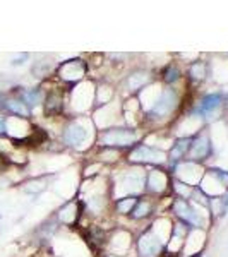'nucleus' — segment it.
<instances>
[{
  "instance_id": "f257e3e1",
  "label": "nucleus",
  "mask_w": 228,
  "mask_h": 257,
  "mask_svg": "<svg viewBox=\"0 0 228 257\" xmlns=\"http://www.w3.org/2000/svg\"><path fill=\"white\" fill-rule=\"evenodd\" d=\"M93 126L94 122L91 118L78 117L70 120L62 132V140L66 146L74 148V150H86L93 139Z\"/></svg>"
},
{
  "instance_id": "f03ea898",
  "label": "nucleus",
  "mask_w": 228,
  "mask_h": 257,
  "mask_svg": "<svg viewBox=\"0 0 228 257\" xmlns=\"http://www.w3.org/2000/svg\"><path fill=\"white\" fill-rule=\"evenodd\" d=\"M139 140V136L136 128L130 127H110L103 128L98 134L100 146L108 150H117V148H130L136 146Z\"/></svg>"
},
{
  "instance_id": "7ed1b4c3",
  "label": "nucleus",
  "mask_w": 228,
  "mask_h": 257,
  "mask_svg": "<svg viewBox=\"0 0 228 257\" xmlns=\"http://www.w3.org/2000/svg\"><path fill=\"white\" fill-rule=\"evenodd\" d=\"M180 105L178 91L174 88H165L158 93V98L154 100L153 106L146 112V117L151 120H162L174 114V110Z\"/></svg>"
},
{
  "instance_id": "20e7f679",
  "label": "nucleus",
  "mask_w": 228,
  "mask_h": 257,
  "mask_svg": "<svg viewBox=\"0 0 228 257\" xmlns=\"http://www.w3.org/2000/svg\"><path fill=\"white\" fill-rule=\"evenodd\" d=\"M172 211L177 216L178 222L186 223L190 228H201L202 226V216L194 204H190L189 199L177 198L172 202Z\"/></svg>"
},
{
  "instance_id": "39448f33",
  "label": "nucleus",
  "mask_w": 228,
  "mask_h": 257,
  "mask_svg": "<svg viewBox=\"0 0 228 257\" xmlns=\"http://www.w3.org/2000/svg\"><path fill=\"white\" fill-rule=\"evenodd\" d=\"M129 162L136 164H165L168 162L166 152L156 150V148L150 146V144H139L129 154Z\"/></svg>"
},
{
  "instance_id": "423d86ee",
  "label": "nucleus",
  "mask_w": 228,
  "mask_h": 257,
  "mask_svg": "<svg viewBox=\"0 0 228 257\" xmlns=\"http://www.w3.org/2000/svg\"><path fill=\"white\" fill-rule=\"evenodd\" d=\"M223 105H225V100H223L222 93H210L204 94L199 103L194 106V114L198 117L204 118H216L214 115H220L223 110Z\"/></svg>"
},
{
  "instance_id": "0eeeda50",
  "label": "nucleus",
  "mask_w": 228,
  "mask_h": 257,
  "mask_svg": "<svg viewBox=\"0 0 228 257\" xmlns=\"http://www.w3.org/2000/svg\"><path fill=\"white\" fill-rule=\"evenodd\" d=\"M213 154V144H211V139L208 134H198L194 136L190 140V148L189 152H187V162L192 163H201L204 160H208Z\"/></svg>"
},
{
  "instance_id": "6e6552de",
  "label": "nucleus",
  "mask_w": 228,
  "mask_h": 257,
  "mask_svg": "<svg viewBox=\"0 0 228 257\" xmlns=\"http://www.w3.org/2000/svg\"><path fill=\"white\" fill-rule=\"evenodd\" d=\"M163 247H165V242L151 228L138 238V252L141 257H160Z\"/></svg>"
},
{
  "instance_id": "1a4fd4ad",
  "label": "nucleus",
  "mask_w": 228,
  "mask_h": 257,
  "mask_svg": "<svg viewBox=\"0 0 228 257\" xmlns=\"http://www.w3.org/2000/svg\"><path fill=\"white\" fill-rule=\"evenodd\" d=\"M88 64L82 58H72L58 67V76L66 82H79L86 76Z\"/></svg>"
},
{
  "instance_id": "9d476101",
  "label": "nucleus",
  "mask_w": 228,
  "mask_h": 257,
  "mask_svg": "<svg viewBox=\"0 0 228 257\" xmlns=\"http://www.w3.org/2000/svg\"><path fill=\"white\" fill-rule=\"evenodd\" d=\"M168 187V175L163 170L153 168V170L146 172V186L144 190L151 192V194H160Z\"/></svg>"
},
{
  "instance_id": "9b49d317",
  "label": "nucleus",
  "mask_w": 228,
  "mask_h": 257,
  "mask_svg": "<svg viewBox=\"0 0 228 257\" xmlns=\"http://www.w3.org/2000/svg\"><path fill=\"white\" fill-rule=\"evenodd\" d=\"M66 102H64V93L62 91H50L45 96V114L48 117L52 115H60L64 112Z\"/></svg>"
},
{
  "instance_id": "f8f14e48",
  "label": "nucleus",
  "mask_w": 228,
  "mask_h": 257,
  "mask_svg": "<svg viewBox=\"0 0 228 257\" xmlns=\"http://www.w3.org/2000/svg\"><path fill=\"white\" fill-rule=\"evenodd\" d=\"M190 140L192 138H178L175 140V144L172 146L170 152H168V162L174 163V164H178L180 160H184L189 152V148H190Z\"/></svg>"
},
{
  "instance_id": "ddd939ff",
  "label": "nucleus",
  "mask_w": 228,
  "mask_h": 257,
  "mask_svg": "<svg viewBox=\"0 0 228 257\" xmlns=\"http://www.w3.org/2000/svg\"><path fill=\"white\" fill-rule=\"evenodd\" d=\"M148 82H150V76H148V72L138 70V72H132V74L129 76V79H127V88H129L130 93H138V91H141L146 88Z\"/></svg>"
},
{
  "instance_id": "4468645a",
  "label": "nucleus",
  "mask_w": 228,
  "mask_h": 257,
  "mask_svg": "<svg viewBox=\"0 0 228 257\" xmlns=\"http://www.w3.org/2000/svg\"><path fill=\"white\" fill-rule=\"evenodd\" d=\"M153 211H154V206L150 199H138V202H136L130 216L134 220H142V218H146V216H150Z\"/></svg>"
},
{
  "instance_id": "2eb2a0df",
  "label": "nucleus",
  "mask_w": 228,
  "mask_h": 257,
  "mask_svg": "<svg viewBox=\"0 0 228 257\" xmlns=\"http://www.w3.org/2000/svg\"><path fill=\"white\" fill-rule=\"evenodd\" d=\"M6 108L10 112V114L18 115V117H21V118H28L31 115V110L24 105L19 98H9L6 102Z\"/></svg>"
},
{
  "instance_id": "dca6fc26",
  "label": "nucleus",
  "mask_w": 228,
  "mask_h": 257,
  "mask_svg": "<svg viewBox=\"0 0 228 257\" xmlns=\"http://www.w3.org/2000/svg\"><path fill=\"white\" fill-rule=\"evenodd\" d=\"M21 102L31 110V106H36L43 102V91L42 90H24L21 91Z\"/></svg>"
},
{
  "instance_id": "f3484780",
  "label": "nucleus",
  "mask_w": 228,
  "mask_h": 257,
  "mask_svg": "<svg viewBox=\"0 0 228 257\" xmlns=\"http://www.w3.org/2000/svg\"><path fill=\"white\" fill-rule=\"evenodd\" d=\"M208 76V66L204 62H194L189 67V79L194 82H202Z\"/></svg>"
},
{
  "instance_id": "a211bd4d",
  "label": "nucleus",
  "mask_w": 228,
  "mask_h": 257,
  "mask_svg": "<svg viewBox=\"0 0 228 257\" xmlns=\"http://www.w3.org/2000/svg\"><path fill=\"white\" fill-rule=\"evenodd\" d=\"M139 198H134V196H130V198H120L117 199V204H115V211L118 212V214H130L132 210H134L136 202H138Z\"/></svg>"
},
{
  "instance_id": "6ab92c4d",
  "label": "nucleus",
  "mask_w": 228,
  "mask_h": 257,
  "mask_svg": "<svg viewBox=\"0 0 228 257\" xmlns=\"http://www.w3.org/2000/svg\"><path fill=\"white\" fill-rule=\"evenodd\" d=\"M178 79H180V70H178V67L175 66L174 62L168 64L165 69L162 70V81H163V82L174 84V82H177Z\"/></svg>"
},
{
  "instance_id": "aec40b11",
  "label": "nucleus",
  "mask_w": 228,
  "mask_h": 257,
  "mask_svg": "<svg viewBox=\"0 0 228 257\" xmlns=\"http://www.w3.org/2000/svg\"><path fill=\"white\" fill-rule=\"evenodd\" d=\"M7 132V120L4 117H0V136Z\"/></svg>"
},
{
  "instance_id": "412c9836",
  "label": "nucleus",
  "mask_w": 228,
  "mask_h": 257,
  "mask_svg": "<svg viewBox=\"0 0 228 257\" xmlns=\"http://www.w3.org/2000/svg\"><path fill=\"white\" fill-rule=\"evenodd\" d=\"M105 257H120V256H114V254H106Z\"/></svg>"
}]
</instances>
